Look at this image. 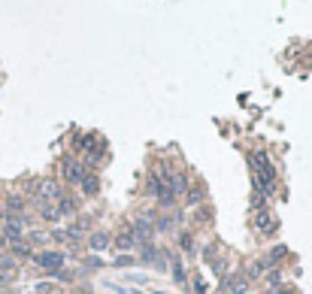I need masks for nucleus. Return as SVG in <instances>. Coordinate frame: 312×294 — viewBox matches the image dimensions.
Instances as JSON below:
<instances>
[{
	"label": "nucleus",
	"instance_id": "4",
	"mask_svg": "<svg viewBox=\"0 0 312 294\" xmlns=\"http://www.w3.org/2000/svg\"><path fill=\"white\" fill-rule=\"evenodd\" d=\"M82 173H85V167L76 161V158H64V161H61V179L67 182V185H79Z\"/></svg>",
	"mask_w": 312,
	"mask_h": 294
},
{
	"label": "nucleus",
	"instance_id": "21",
	"mask_svg": "<svg viewBox=\"0 0 312 294\" xmlns=\"http://www.w3.org/2000/svg\"><path fill=\"white\" fill-rule=\"evenodd\" d=\"M33 288H36V294H55V291H58L55 282H36Z\"/></svg>",
	"mask_w": 312,
	"mask_h": 294
},
{
	"label": "nucleus",
	"instance_id": "10",
	"mask_svg": "<svg viewBox=\"0 0 312 294\" xmlns=\"http://www.w3.org/2000/svg\"><path fill=\"white\" fill-rule=\"evenodd\" d=\"M134 243H137V237H134V231H131V228L119 231V234H115V240H112L115 252H131V249H134Z\"/></svg>",
	"mask_w": 312,
	"mask_h": 294
},
{
	"label": "nucleus",
	"instance_id": "5",
	"mask_svg": "<svg viewBox=\"0 0 312 294\" xmlns=\"http://www.w3.org/2000/svg\"><path fill=\"white\" fill-rule=\"evenodd\" d=\"M185 206L188 209H197V206H203L206 203V185L203 182H194V185H188V191H185Z\"/></svg>",
	"mask_w": 312,
	"mask_h": 294
},
{
	"label": "nucleus",
	"instance_id": "23",
	"mask_svg": "<svg viewBox=\"0 0 312 294\" xmlns=\"http://www.w3.org/2000/svg\"><path fill=\"white\" fill-rule=\"evenodd\" d=\"M194 294H206V279L203 276H194Z\"/></svg>",
	"mask_w": 312,
	"mask_h": 294
},
{
	"label": "nucleus",
	"instance_id": "19",
	"mask_svg": "<svg viewBox=\"0 0 312 294\" xmlns=\"http://www.w3.org/2000/svg\"><path fill=\"white\" fill-rule=\"evenodd\" d=\"M3 206H6V212H9V215H15V212H24V197H18V194H9Z\"/></svg>",
	"mask_w": 312,
	"mask_h": 294
},
{
	"label": "nucleus",
	"instance_id": "2",
	"mask_svg": "<svg viewBox=\"0 0 312 294\" xmlns=\"http://www.w3.org/2000/svg\"><path fill=\"white\" fill-rule=\"evenodd\" d=\"M252 282L246 279V273H227L221 279V294H249Z\"/></svg>",
	"mask_w": 312,
	"mask_h": 294
},
{
	"label": "nucleus",
	"instance_id": "14",
	"mask_svg": "<svg viewBox=\"0 0 312 294\" xmlns=\"http://www.w3.org/2000/svg\"><path fill=\"white\" fill-rule=\"evenodd\" d=\"M212 215H215V209H212L209 203L197 206V209H194V225H209V222H212Z\"/></svg>",
	"mask_w": 312,
	"mask_h": 294
},
{
	"label": "nucleus",
	"instance_id": "27",
	"mask_svg": "<svg viewBox=\"0 0 312 294\" xmlns=\"http://www.w3.org/2000/svg\"><path fill=\"white\" fill-rule=\"evenodd\" d=\"M3 246H9V243H6V237H3V234H0V249H3Z\"/></svg>",
	"mask_w": 312,
	"mask_h": 294
},
{
	"label": "nucleus",
	"instance_id": "22",
	"mask_svg": "<svg viewBox=\"0 0 312 294\" xmlns=\"http://www.w3.org/2000/svg\"><path fill=\"white\" fill-rule=\"evenodd\" d=\"M112 264H115V267H131V264H134V255H128V252H125V255H115Z\"/></svg>",
	"mask_w": 312,
	"mask_h": 294
},
{
	"label": "nucleus",
	"instance_id": "7",
	"mask_svg": "<svg viewBox=\"0 0 312 294\" xmlns=\"http://www.w3.org/2000/svg\"><path fill=\"white\" fill-rule=\"evenodd\" d=\"M167 188H170L176 197H185V191H188V173H185V170H170Z\"/></svg>",
	"mask_w": 312,
	"mask_h": 294
},
{
	"label": "nucleus",
	"instance_id": "15",
	"mask_svg": "<svg viewBox=\"0 0 312 294\" xmlns=\"http://www.w3.org/2000/svg\"><path fill=\"white\" fill-rule=\"evenodd\" d=\"M88 246H91L94 252H103V249L109 246V234H100V231H97V234H88Z\"/></svg>",
	"mask_w": 312,
	"mask_h": 294
},
{
	"label": "nucleus",
	"instance_id": "17",
	"mask_svg": "<svg viewBox=\"0 0 312 294\" xmlns=\"http://www.w3.org/2000/svg\"><path fill=\"white\" fill-rule=\"evenodd\" d=\"M40 218H43V222H49V225H55L61 215H58L55 203H40Z\"/></svg>",
	"mask_w": 312,
	"mask_h": 294
},
{
	"label": "nucleus",
	"instance_id": "1",
	"mask_svg": "<svg viewBox=\"0 0 312 294\" xmlns=\"http://www.w3.org/2000/svg\"><path fill=\"white\" fill-rule=\"evenodd\" d=\"M36 267H43V270H52V273H58L64 264H67V255L64 252H49V249H43V252H33V258H30Z\"/></svg>",
	"mask_w": 312,
	"mask_h": 294
},
{
	"label": "nucleus",
	"instance_id": "13",
	"mask_svg": "<svg viewBox=\"0 0 312 294\" xmlns=\"http://www.w3.org/2000/svg\"><path fill=\"white\" fill-rule=\"evenodd\" d=\"M179 249H182L185 255H194V252H197V240H194L191 231H179Z\"/></svg>",
	"mask_w": 312,
	"mask_h": 294
},
{
	"label": "nucleus",
	"instance_id": "6",
	"mask_svg": "<svg viewBox=\"0 0 312 294\" xmlns=\"http://www.w3.org/2000/svg\"><path fill=\"white\" fill-rule=\"evenodd\" d=\"M164 191H167V185H164V179H161V173H158V170H155V167H152V170L146 173V194H149V197H155V200H158V197H161Z\"/></svg>",
	"mask_w": 312,
	"mask_h": 294
},
{
	"label": "nucleus",
	"instance_id": "3",
	"mask_svg": "<svg viewBox=\"0 0 312 294\" xmlns=\"http://www.w3.org/2000/svg\"><path fill=\"white\" fill-rule=\"evenodd\" d=\"M255 228L261 231V237H273L279 231V218L273 215L270 209H261V212H255Z\"/></svg>",
	"mask_w": 312,
	"mask_h": 294
},
{
	"label": "nucleus",
	"instance_id": "9",
	"mask_svg": "<svg viewBox=\"0 0 312 294\" xmlns=\"http://www.w3.org/2000/svg\"><path fill=\"white\" fill-rule=\"evenodd\" d=\"M55 209H58V215H61V218H73V215H79V200L64 194V197L55 203Z\"/></svg>",
	"mask_w": 312,
	"mask_h": 294
},
{
	"label": "nucleus",
	"instance_id": "26",
	"mask_svg": "<svg viewBox=\"0 0 312 294\" xmlns=\"http://www.w3.org/2000/svg\"><path fill=\"white\" fill-rule=\"evenodd\" d=\"M276 294H300V291H297V288H294V285H282V288H279V291H276Z\"/></svg>",
	"mask_w": 312,
	"mask_h": 294
},
{
	"label": "nucleus",
	"instance_id": "8",
	"mask_svg": "<svg viewBox=\"0 0 312 294\" xmlns=\"http://www.w3.org/2000/svg\"><path fill=\"white\" fill-rule=\"evenodd\" d=\"M79 191H82L85 197H94V194L100 191V176H97L94 170H85V173H82V179H79Z\"/></svg>",
	"mask_w": 312,
	"mask_h": 294
},
{
	"label": "nucleus",
	"instance_id": "20",
	"mask_svg": "<svg viewBox=\"0 0 312 294\" xmlns=\"http://www.w3.org/2000/svg\"><path fill=\"white\" fill-rule=\"evenodd\" d=\"M70 228H76V231H79V234H85V231H88V228H91V218H88V215H82V212H79V218H76V225H70Z\"/></svg>",
	"mask_w": 312,
	"mask_h": 294
},
{
	"label": "nucleus",
	"instance_id": "12",
	"mask_svg": "<svg viewBox=\"0 0 312 294\" xmlns=\"http://www.w3.org/2000/svg\"><path fill=\"white\" fill-rule=\"evenodd\" d=\"M285 258H288V246H285V243H276V246L267 252V261H270L273 267H279V261H285Z\"/></svg>",
	"mask_w": 312,
	"mask_h": 294
},
{
	"label": "nucleus",
	"instance_id": "11",
	"mask_svg": "<svg viewBox=\"0 0 312 294\" xmlns=\"http://www.w3.org/2000/svg\"><path fill=\"white\" fill-rule=\"evenodd\" d=\"M3 237H6V243H21L24 240V228L15 225V222H3Z\"/></svg>",
	"mask_w": 312,
	"mask_h": 294
},
{
	"label": "nucleus",
	"instance_id": "25",
	"mask_svg": "<svg viewBox=\"0 0 312 294\" xmlns=\"http://www.w3.org/2000/svg\"><path fill=\"white\" fill-rule=\"evenodd\" d=\"M85 267H91V270H97V267H103V261H100V258H85Z\"/></svg>",
	"mask_w": 312,
	"mask_h": 294
},
{
	"label": "nucleus",
	"instance_id": "16",
	"mask_svg": "<svg viewBox=\"0 0 312 294\" xmlns=\"http://www.w3.org/2000/svg\"><path fill=\"white\" fill-rule=\"evenodd\" d=\"M15 270H18L15 255H0V273H3V276H9V273H15Z\"/></svg>",
	"mask_w": 312,
	"mask_h": 294
},
{
	"label": "nucleus",
	"instance_id": "18",
	"mask_svg": "<svg viewBox=\"0 0 312 294\" xmlns=\"http://www.w3.org/2000/svg\"><path fill=\"white\" fill-rule=\"evenodd\" d=\"M24 243L33 249V246H46L49 243V234L46 231H30V234H24Z\"/></svg>",
	"mask_w": 312,
	"mask_h": 294
},
{
	"label": "nucleus",
	"instance_id": "24",
	"mask_svg": "<svg viewBox=\"0 0 312 294\" xmlns=\"http://www.w3.org/2000/svg\"><path fill=\"white\" fill-rule=\"evenodd\" d=\"M173 273H176V279H179V282H185V270H182V264H179V261H173Z\"/></svg>",
	"mask_w": 312,
	"mask_h": 294
}]
</instances>
